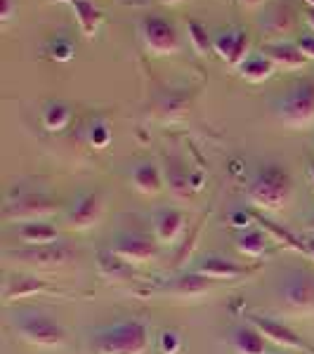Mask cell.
I'll return each instance as SVG.
<instances>
[{"mask_svg": "<svg viewBox=\"0 0 314 354\" xmlns=\"http://www.w3.org/2000/svg\"><path fill=\"white\" fill-rule=\"evenodd\" d=\"M246 322L250 326H255L262 335L267 338V342H274L277 347L286 352H302V354H314V347L307 342L302 335H298L295 330H290L286 324L277 322L272 317H260V314H246Z\"/></svg>", "mask_w": 314, "mask_h": 354, "instance_id": "ba28073f", "label": "cell"}, {"mask_svg": "<svg viewBox=\"0 0 314 354\" xmlns=\"http://www.w3.org/2000/svg\"><path fill=\"white\" fill-rule=\"evenodd\" d=\"M201 182H203V177L198 175V173H194V175H190V185H192V189H201Z\"/></svg>", "mask_w": 314, "mask_h": 354, "instance_id": "e575fe53", "label": "cell"}, {"mask_svg": "<svg viewBox=\"0 0 314 354\" xmlns=\"http://www.w3.org/2000/svg\"><path fill=\"white\" fill-rule=\"evenodd\" d=\"M194 272L210 279V281H232V279H239V277H248V274H253L255 270L246 265H239V262H234V260L222 258V255H205V258H201L194 265Z\"/></svg>", "mask_w": 314, "mask_h": 354, "instance_id": "4fadbf2b", "label": "cell"}, {"mask_svg": "<svg viewBox=\"0 0 314 354\" xmlns=\"http://www.w3.org/2000/svg\"><path fill=\"white\" fill-rule=\"evenodd\" d=\"M187 33H190V43L198 55H208L213 53V36H208L205 26L201 21H190L187 24Z\"/></svg>", "mask_w": 314, "mask_h": 354, "instance_id": "4316f807", "label": "cell"}, {"mask_svg": "<svg viewBox=\"0 0 314 354\" xmlns=\"http://www.w3.org/2000/svg\"><path fill=\"white\" fill-rule=\"evenodd\" d=\"M156 347L161 354H178L182 347V338L178 335V330H161L156 340Z\"/></svg>", "mask_w": 314, "mask_h": 354, "instance_id": "f546056e", "label": "cell"}, {"mask_svg": "<svg viewBox=\"0 0 314 354\" xmlns=\"http://www.w3.org/2000/svg\"><path fill=\"white\" fill-rule=\"evenodd\" d=\"M19 239L26 245H48L59 241V232H57V227L43 220L24 222V225H19Z\"/></svg>", "mask_w": 314, "mask_h": 354, "instance_id": "44dd1931", "label": "cell"}, {"mask_svg": "<svg viewBox=\"0 0 314 354\" xmlns=\"http://www.w3.org/2000/svg\"><path fill=\"white\" fill-rule=\"evenodd\" d=\"M93 354H147L149 328L140 319H125L95 330L90 338Z\"/></svg>", "mask_w": 314, "mask_h": 354, "instance_id": "6da1fadb", "label": "cell"}, {"mask_svg": "<svg viewBox=\"0 0 314 354\" xmlns=\"http://www.w3.org/2000/svg\"><path fill=\"white\" fill-rule=\"evenodd\" d=\"M12 15H15V3H12V0H3V10H0V21H3V24H8V21L12 19Z\"/></svg>", "mask_w": 314, "mask_h": 354, "instance_id": "1f68e13d", "label": "cell"}, {"mask_svg": "<svg viewBox=\"0 0 314 354\" xmlns=\"http://www.w3.org/2000/svg\"><path fill=\"white\" fill-rule=\"evenodd\" d=\"M97 265H100V272L104 274L107 279H123L128 277V267L125 262L118 258V255H113L111 250H102L100 255H97Z\"/></svg>", "mask_w": 314, "mask_h": 354, "instance_id": "484cf974", "label": "cell"}, {"mask_svg": "<svg viewBox=\"0 0 314 354\" xmlns=\"http://www.w3.org/2000/svg\"><path fill=\"white\" fill-rule=\"evenodd\" d=\"M68 5L73 8V15H76L78 28L85 38H95L100 33V26L104 21V15L97 8L93 0H68Z\"/></svg>", "mask_w": 314, "mask_h": 354, "instance_id": "d6986e66", "label": "cell"}, {"mask_svg": "<svg viewBox=\"0 0 314 354\" xmlns=\"http://www.w3.org/2000/svg\"><path fill=\"white\" fill-rule=\"evenodd\" d=\"M140 41L151 55H178L182 48L180 31L173 21L158 15H147L137 24Z\"/></svg>", "mask_w": 314, "mask_h": 354, "instance_id": "5b68a950", "label": "cell"}, {"mask_svg": "<svg viewBox=\"0 0 314 354\" xmlns=\"http://www.w3.org/2000/svg\"><path fill=\"white\" fill-rule=\"evenodd\" d=\"M158 243L156 236H147V234H123L111 245V253L118 255L125 265H145L158 258Z\"/></svg>", "mask_w": 314, "mask_h": 354, "instance_id": "30bf717a", "label": "cell"}, {"mask_svg": "<svg viewBox=\"0 0 314 354\" xmlns=\"http://www.w3.org/2000/svg\"><path fill=\"white\" fill-rule=\"evenodd\" d=\"M241 3V8H248V10H253V8H260L265 0H239Z\"/></svg>", "mask_w": 314, "mask_h": 354, "instance_id": "d590c367", "label": "cell"}, {"mask_svg": "<svg viewBox=\"0 0 314 354\" xmlns=\"http://www.w3.org/2000/svg\"><path fill=\"white\" fill-rule=\"evenodd\" d=\"M41 121H43V128L50 130V133H62L66 128L68 121H71V109L64 102H48L41 111Z\"/></svg>", "mask_w": 314, "mask_h": 354, "instance_id": "603a6c76", "label": "cell"}, {"mask_svg": "<svg viewBox=\"0 0 314 354\" xmlns=\"http://www.w3.org/2000/svg\"><path fill=\"white\" fill-rule=\"evenodd\" d=\"M230 342L237 354H270L267 352V338L255 326H250L248 322L232 330Z\"/></svg>", "mask_w": 314, "mask_h": 354, "instance_id": "e0dca14e", "label": "cell"}, {"mask_svg": "<svg viewBox=\"0 0 314 354\" xmlns=\"http://www.w3.org/2000/svg\"><path fill=\"white\" fill-rule=\"evenodd\" d=\"M102 213H104V198H102V194L100 192L83 194L66 210V227L73 232L93 230L97 222L102 220Z\"/></svg>", "mask_w": 314, "mask_h": 354, "instance_id": "7c38bea8", "label": "cell"}, {"mask_svg": "<svg viewBox=\"0 0 314 354\" xmlns=\"http://www.w3.org/2000/svg\"><path fill=\"white\" fill-rule=\"evenodd\" d=\"M300 239H302V255L314 260V234L312 236H300Z\"/></svg>", "mask_w": 314, "mask_h": 354, "instance_id": "d6a6232c", "label": "cell"}, {"mask_svg": "<svg viewBox=\"0 0 314 354\" xmlns=\"http://www.w3.org/2000/svg\"><path fill=\"white\" fill-rule=\"evenodd\" d=\"M305 3L310 5V8H314V0H305Z\"/></svg>", "mask_w": 314, "mask_h": 354, "instance_id": "ab89813d", "label": "cell"}, {"mask_svg": "<svg viewBox=\"0 0 314 354\" xmlns=\"http://www.w3.org/2000/svg\"><path fill=\"white\" fill-rule=\"evenodd\" d=\"M293 21H295V17L290 12V8H286V5H277V8H272L270 15L262 19V26H265L272 36H284V33L293 31Z\"/></svg>", "mask_w": 314, "mask_h": 354, "instance_id": "d4e9b609", "label": "cell"}, {"mask_svg": "<svg viewBox=\"0 0 314 354\" xmlns=\"http://www.w3.org/2000/svg\"><path fill=\"white\" fill-rule=\"evenodd\" d=\"M307 175H310V182L314 185V161L310 163V168H307Z\"/></svg>", "mask_w": 314, "mask_h": 354, "instance_id": "74e56055", "label": "cell"}, {"mask_svg": "<svg viewBox=\"0 0 314 354\" xmlns=\"http://www.w3.org/2000/svg\"><path fill=\"white\" fill-rule=\"evenodd\" d=\"M260 53L265 55L274 66L284 68V71H298V68L307 64V57L302 55L298 45H293V43H284V41L265 43Z\"/></svg>", "mask_w": 314, "mask_h": 354, "instance_id": "9a60e30c", "label": "cell"}, {"mask_svg": "<svg viewBox=\"0 0 314 354\" xmlns=\"http://www.w3.org/2000/svg\"><path fill=\"white\" fill-rule=\"evenodd\" d=\"M182 232H185V215L178 208H165L154 220V236L161 245L178 243Z\"/></svg>", "mask_w": 314, "mask_h": 354, "instance_id": "2e32d148", "label": "cell"}, {"mask_svg": "<svg viewBox=\"0 0 314 354\" xmlns=\"http://www.w3.org/2000/svg\"><path fill=\"white\" fill-rule=\"evenodd\" d=\"M281 302L295 314H314V274L290 272L281 283Z\"/></svg>", "mask_w": 314, "mask_h": 354, "instance_id": "9c48e42d", "label": "cell"}, {"mask_svg": "<svg viewBox=\"0 0 314 354\" xmlns=\"http://www.w3.org/2000/svg\"><path fill=\"white\" fill-rule=\"evenodd\" d=\"M135 189L147 194V196H156L163 189V173L154 161H142L133 165V173H130Z\"/></svg>", "mask_w": 314, "mask_h": 354, "instance_id": "ac0fdd59", "label": "cell"}, {"mask_svg": "<svg viewBox=\"0 0 314 354\" xmlns=\"http://www.w3.org/2000/svg\"><path fill=\"white\" fill-rule=\"evenodd\" d=\"M45 55L55 62H68L73 59V45L66 38H53V41L45 45Z\"/></svg>", "mask_w": 314, "mask_h": 354, "instance_id": "f1b7e54d", "label": "cell"}, {"mask_svg": "<svg viewBox=\"0 0 314 354\" xmlns=\"http://www.w3.org/2000/svg\"><path fill=\"white\" fill-rule=\"evenodd\" d=\"M12 328L21 340L41 350H62L66 345V330L53 317L36 310H21L12 314Z\"/></svg>", "mask_w": 314, "mask_h": 354, "instance_id": "3957f363", "label": "cell"}, {"mask_svg": "<svg viewBox=\"0 0 314 354\" xmlns=\"http://www.w3.org/2000/svg\"><path fill=\"white\" fill-rule=\"evenodd\" d=\"M163 5H180V3H185V0H161Z\"/></svg>", "mask_w": 314, "mask_h": 354, "instance_id": "f35d334b", "label": "cell"}, {"mask_svg": "<svg viewBox=\"0 0 314 354\" xmlns=\"http://www.w3.org/2000/svg\"><path fill=\"white\" fill-rule=\"evenodd\" d=\"M88 142H90V147H95V149H107V147H109L111 128H109V123H107L104 118H95V121L90 123Z\"/></svg>", "mask_w": 314, "mask_h": 354, "instance_id": "83f0119b", "label": "cell"}, {"mask_svg": "<svg viewBox=\"0 0 314 354\" xmlns=\"http://www.w3.org/2000/svg\"><path fill=\"white\" fill-rule=\"evenodd\" d=\"M55 210L57 205L50 196L38 192H24L5 203L3 218L8 222H21L24 225V222H38L50 218V215H55Z\"/></svg>", "mask_w": 314, "mask_h": 354, "instance_id": "8992f818", "label": "cell"}, {"mask_svg": "<svg viewBox=\"0 0 314 354\" xmlns=\"http://www.w3.org/2000/svg\"><path fill=\"white\" fill-rule=\"evenodd\" d=\"M305 21H307V26H310L312 31H314V8H310V10L305 12Z\"/></svg>", "mask_w": 314, "mask_h": 354, "instance_id": "8d00e7d4", "label": "cell"}, {"mask_svg": "<svg viewBox=\"0 0 314 354\" xmlns=\"http://www.w3.org/2000/svg\"><path fill=\"white\" fill-rule=\"evenodd\" d=\"M239 71H241V76L246 78L248 83H262V81H267V78H272V73L277 71V66L260 53L255 57H248V59L239 66Z\"/></svg>", "mask_w": 314, "mask_h": 354, "instance_id": "cb8c5ba5", "label": "cell"}, {"mask_svg": "<svg viewBox=\"0 0 314 354\" xmlns=\"http://www.w3.org/2000/svg\"><path fill=\"white\" fill-rule=\"evenodd\" d=\"M234 225H237V227H243V230H246V227L250 225V220H253V215H248V213H243V210H241V213H234Z\"/></svg>", "mask_w": 314, "mask_h": 354, "instance_id": "836d02e7", "label": "cell"}, {"mask_svg": "<svg viewBox=\"0 0 314 354\" xmlns=\"http://www.w3.org/2000/svg\"><path fill=\"white\" fill-rule=\"evenodd\" d=\"M277 116L293 130H307L314 125V83L300 81L279 100Z\"/></svg>", "mask_w": 314, "mask_h": 354, "instance_id": "277c9868", "label": "cell"}, {"mask_svg": "<svg viewBox=\"0 0 314 354\" xmlns=\"http://www.w3.org/2000/svg\"><path fill=\"white\" fill-rule=\"evenodd\" d=\"M165 290H170V293H175V295H182V298H198V295H205L213 290V281L196 272H190V274L178 277L173 283H168Z\"/></svg>", "mask_w": 314, "mask_h": 354, "instance_id": "ffe728a7", "label": "cell"}, {"mask_svg": "<svg viewBox=\"0 0 314 354\" xmlns=\"http://www.w3.org/2000/svg\"><path fill=\"white\" fill-rule=\"evenodd\" d=\"M213 53L230 66H241L250 57V33L246 28H225L213 33Z\"/></svg>", "mask_w": 314, "mask_h": 354, "instance_id": "8fae6325", "label": "cell"}, {"mask_svg": "<svg viewBox=\"0 0 314 354\" xmlns=\"http://www.w3.org/2000/svg\"><path fill=\"white\" fill-rule=\"evenodd\" d=\"M43 293H55V288L50 286L45 279L28 277V274H15V277L5 279L3 286V302H12L21 298H31V295H43Z\"/></svg>", "mask_w": 314, "mask_h": 354, "instance_id": "5bb4252c", "label": "cell"}, {"mask_svg": "<svg viewBox=\"0 0 314 354\" xmlns=\"http://www.w3.org/2000/svg\"><path fill=\"white\" fill-rule=\"evenodd\" d=\"M295 45H298L300 53L305 55L307 59H314V36H302Z\"/></svg>", "mask_w": 314, "mask_h": 354, "instance_id": "4dcf8cb0", "label": "cell"}, {"mask_svg": "<svg viewBox=\"0 0 314 354\" xmlns=\"http://www.w3.org/2000/svg\"><path fill=\"white\" fill-rule=\"evenodd\" d=\"M270 234L267 232H260V230H243L241 234L237 236V250L246 258H253L258 260L262 255H267L270 250Z\"/></svg>", "mask_w": 314, "mask_h": 354, "instance_id": "7402d4cb", "label": "cell"}, {"mask_svg": "<svg viewBox=\"0 0 314 354\" xmlns=\"http://www.w3.org/2000/svg\"><path fill=\"white\" fill-rule=\"evenodd\" d=\"M73 248L64 241L48 243V245H26L21 250H8L5 258H15L17 262H24L31 267H41V270H55L66 262L73 260Z\"/></svg>", "mask_w": 314, "mask_h": 354, "instance_id": "52a82bcc", "label": "cell"}, {"mask_svg": "<svg viewBox=\"0 0 314 354\" xmlns=\"http://www.w3.org/2000/svg\"><path fill=\"white\" fill-rule=\"evenodd\" d=\"M274 354H288V352H286V350H284V352H274Z\"/></svg>", "mask_w": 314, "mask_h": 354, "instance_id": "60d3db41", "label": "cell"}, {"mask_svg": "<svg viewBox=\"0 0 314 354\" xmlns=\"http://www.w3.org/2000/svg\"><path fill=\"white\" fill-rule=\"evenodd\" d=\"M246 196L260 210H270V213L284 210L293 198V177L277 163L262 165L250 180Z\"/></svg>", "mask_w": 314, "mask_h": 354, "instance_id": "7a4b0ae2", "label": "cell"}]
</instances>
